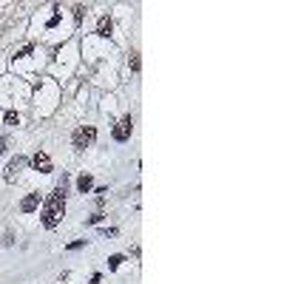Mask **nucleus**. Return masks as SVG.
Instances as JSON below:
<instances>
[{"label": "nucleus", "mask_w": 284, "mask_h": 284, "mask_svg": "<svg viewBox=\"0 0 284 284\" xmlns=\"http://www.w3.org/2000/svg\"><path fill=\"white\" fill-rule=\"evenodd\" d=\"M66 188H68V173H63V179L57 182V188L49 193V199L43 202V213H40V225L46 230H54L63 216H66Z\"/></svg>", "instance_id": "obj_1"}, {"label": "nucleus", "mask_w": 284, "mask_h": 284, "mask_svg": "<svg viewBox=\"0 0 284 284\" xmlns=\"http://www.w3.org/2000/svg\"><path fill=\"white\" fill-rule=\"evenodd\" d=\"M97 142V128L94 125H77L74 128V134H71V148L77 151H85V148H91Z\"/></svg>", "instance_id": "obj_2"}, {"label": "nucleus", "mask_w": 284, "mask_h": 284, "mask_svg": "<svg viewBox=\"0 0 284 284\" xmlns=\"http://www.w3.org/2000/svg\"><path fill=\"white\" fill-rule=\"evenodd\" d=\"M131 134H134V117L125 114V117H119L117 125L111 128V136H114V142H128Z\"/></svg>", "instance_id": "obj_3"}, {"label": "nucleus", "mask_w": 284, "mask_h": 284, "mask_svg": "<svg viewBox=\"0 0 284 284\" xmlns=\"http://www.w3.org/2000/svg\"><path fill=\"white\" fill-rule=\"evenodd\" d=\"M23 168H29V156H23V153H17V156H12V162L6 165V170H3V179H6L9 185H15Z\"/></svg>", "instance_id": "obj_4"}, {"label": "nucleus", "mask_w": 284, "mask_h": 284, "mask_svg": "<svg viewBox=\"0 0 284 284\" xmlns=\"http://www.w3.org/2000/svg\"><path fill=\"white\" fill-rule=\"evenodd\" d=\"M29 165H32L34 170H40V173H51V170H54V165H51V156L46 153V151H37L32 159H29Z\"/></svg>", "instance_id": "obj_5"}, {"label": "nucleus", "mask_w": 284, "mask_h": 284, "mask_svg": "<svg viewBox=\"0 0 284 284\" xmlns=\"http://www.w3.org/2000/svg\"><path fill=\"white\" fill-rule=\"evenodd\" d=\"M40 205H43L40 190H32V193H26V196H23V202H20V210H23V213H34Z\"/></svg>", "instance_id": "obj_6"}, {"label": "nucleus", "mask_w": 284, "mask_h": 284, "mask_svg": "<svg viewBox=\"0 0 284 284\" xmlns=\"http://www.w3.org/2000/svg\"><path fill=\"white\" fill-rule=\"evenodd\" d=\"M97 34H100V37H111V34H114V20L108 15H102L100 20H97Z\"/></svg>", "instance_id": "obj_7"}, {"label": "nucleus", "mask_w": 284, "mask_h": 284, "mask_svg": "<svg viewBox=\"0 0 284 284\" xmlns=\"http://www.w3.org/2000/svg\"><path fill=\"white\" fill-rule=\"evenodd\" d=\"M94 188V176L91 173H80L77 176V193H88Z\"/></svg>", "instance_id": "obj_8"}, {"label": "nucleus", "mask_w": 284, "mask_h": 284, "mask_svg": "<svg viewBox=\"0 0 284 284\" xmlns=\"http://www.w3.org/2000/svg\"><path fill=\"white\" fill-rule=\"evenodd\" d=\"M128 66H131L134 74H139V68H142V63H139V51H131V54H128Z\"/></svg>", "instance_id": "obj_9"}, {"label": "nucleus", "mask_w": 284, "mask_h": 284, "mask_svg": "<svg viewBox=\"0 0 284 284\" xmlns=\"http://www.w3.org/2000/svg\"><path fill=\"white\" fill-rule=\"evenodd\" d=\"M125 262V256L122 253H114V256H108V270H119V265Z\"/></svg>", "instance_id": "obj_10"}, {"label": "nucleus", "mask_w": 284, "mask_h": 284, "mask_svg": "<svg viewBox=\"0 0 284 284\" xmlns=\"http://www.w3.org/2000/svg\"><path fill=\"white\" fill-rule=\"evenodd\" d=\"M3 122H6V125H20V114H17V111H6V114H3Z\"/></svg>", "instance_id": "obj_11"}, {"label": "nucleus", "mask_w": 284, "mask_h": 284, "mask_svg": "<svg viewBox=\"0 0 284 284\" xmlns=\"http://www.w3.org/2000/svg\"><path fill=\"white\" fill-rule=\"evenodd\" d=\"M102 219H105V213H102V210H94V213H91V216L85 219V225H100Z\"/></svg>", "instance_id": "obj_12"}, {"label": "nucleus", "mask_w": 284, "mask_h": 284, "mask_svg": "<svg viewBox=\"0 0 284 284\" xmlns=\"http://www.w3.org/2000/svg\"><path fill=\"white\" fill-rule=\"evenodd\" d=\"M85 12H88V9H85L83 3H77V6H74V20L80 23V20H83V17H85Z\"/></svg>", "instance_id": "obj_13"}, {"label": "nucleus", "mask_w": 284, "mask_h": 284, "mask_svg": "<svg viewBox=\"0 0 284 284\" xmlns=\"http://www.w3.org/2000/svg\"><path fill=\"white\" fill-rule=\"evenodd\" d=\"M83 247H85V239H77V242H71V245H68L66 250L74 253V250H83Z\"/></svg>", "instance_id": "obj_14"}, {"label": "nucleus", "mask_w": 284, "mask_h": 284, "mask_svg": "<svg viewBox=\"0 0 284 284\" xmlns=\"http://www.w3.org/2000/svg\"><path fill=\"white\" fill-rule=\"evenodd\" d=\"M100 236H102V239H111V236H117V227H102Z\"/></svg>", "instance_id": "obj_15"}, {"label": "nucleus", "mask_w": 284, "mask_h": 284, "mask_svg": "<svg viewBox=\"0 0 284 284\" xmlns=\"http://www.w3.org/2000/svg\"><path fill=\"white\" fill-rule=\"evenodd\" d=\"M102 282V276H100V273H94V276H91V282H88V284H100Z\"/></svg>", "instance_id": "obj_16"}, {"label": "nucleus", "mask_w": 284, "mask_h": 284, "mask_svg": "<svg viewBox=\"0 0 284 284\" xmlns=\"http://www.w3.org/2000/svg\"><path fill=\"white\" fill-rule=\"evenodd\" d=\"M0 153H6V139H0Z\"/></svg>", "instance_id": "obj_17"}]
</instances>
